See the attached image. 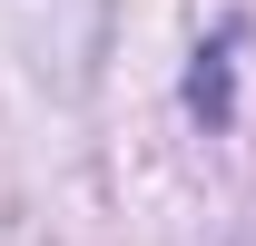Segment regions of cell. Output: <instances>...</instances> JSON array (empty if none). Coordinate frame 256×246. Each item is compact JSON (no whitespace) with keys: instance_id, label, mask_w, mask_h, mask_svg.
<instances>
[{"instance_id":"cell-1","label":"cell","mask_w":256,"mask_h":246,"mask_svg":"<svg viewBox=\"0 0 256 246\" xmlns=\"http://www.w3.org/2000/svg\"><path fill=\"white\" fill-rule=\"evenodd\" d=\"M236 40H246V30L226 20V30L197 50V69H188V108H197L207 128H226V118H236V89H226V60H236Z\"/></svg>"}]
</instances>
